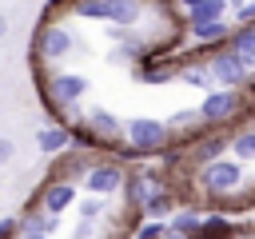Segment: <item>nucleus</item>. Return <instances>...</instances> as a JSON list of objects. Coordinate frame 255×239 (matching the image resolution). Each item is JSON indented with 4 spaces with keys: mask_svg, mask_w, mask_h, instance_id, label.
<instances>
[{
    "mask_svg": "<svg viewBox=\"0 0 255 239\" xmlns=\"http://www.w3.org/2000/svg\"><path fill=\"white\" fill-rule=\"evenodd\" d=\"M60 227V215H48L40 203H28L16 215V235H52Z\"/></svg>",
    "mask_w": 255,
    "mask_h": 239,
    "instance_id": "13",
    "label": "nucleus"
},
{
    "mask_svg": "<svg viewBox=\"0 0 255 239\" xmlns=\"http://www.w3.org/2000/svg\"><path fill=\"white\" fill-rule=\"evenodd\" d=\"M167 227H175L179 235L195 239V235H199V227H203V211H195V207H179V211L167 219Z\"/></svg>",
    "mask_w": 255,
    "mask_h": 239,
    "instance_id": "20",
    "label": "nucleus"
},
{
    "mask_svg": "<svg viewBox=\"0 0 255 239\" xmlns=\"http://www.w3.org/2000/svg\"><path fill=\"white\" fill-rule=\"evenodd\" d=\"M8 36V20H4V12H0V40Z\"/></svg>",
    "mask_w": 255,
    "mask_h": 239,
    "instance_id": "35",
    "label": "nucleus"
},
{
    "mask_svg": "<svg viewBox=\"0 0 255 239\" xmlns=\"http://www.w3.org/2000/svg\"><path fill=\"white\" fill-rule=\"evenodd\" d=\"M88 235H92V223H84V219H80V227H76V239H88Z\"/></svg>",
    "mask_w": 255,
    "mask_h": 239,
    "instance_id": "32",
    "label": "nucleus"
},
{
    "mask_svg": "<svg viewBox=\"0 0 255 239\" xmlns=\"http://www.w3.org/2000/svg\"><path fill=\"white\" fill-rule=\"evenodd\" d=\"M0 239H16V215L0 219Z\"/></svg>",
    "mask_w": 255,
    "mask_h": 239,
    "instance_id": "31",
    "label": "nucleus"
},
{
    "mask_svg": "<svg viewBox=\"0 0 255 239\" xmlns=\"http://www.w3.org/2000/svg\"><path fill=\"white\" fill-rule=\"evenodd\" d=\"M167 127H171V135H191V131L203 127V116H199V108H179L167 120Z\"/></svg>",
    "mask_w": 255,
    "mask_h": 239,
    "instance_id": "21",
    "label": "nucleus"
},
{
    "mask_svg": "<svg viewBox=\"0 0 255 239\" xmlns=\"http://www.w3.org/2000/svg\"><path fill=\"white\" fill-rule=\"evenodd\" d=\"M231 16H235V28L239 24H255V0H227Z\"/></svg>",
    "mask_w": 255,
    "mask_h": 239,
    "instance_id": "26",
    "label": "nucleus"
},
{
    "mask_svg": "<svg viewBox=\"0 0 255 239\" xmlns=\"http://www.w3.org/2000/svg\"><path fill=\"white\" fill-rule=\"evenodd\" d=\"M211 20H227V0H203L199 8L187 12V28L191 24H211Z\"/></svg>",
    "mask_w": 255,
    "mask_h": 239,
    "instance_id": "22",
    "label": "nucleus"
},
{
    "mask_svg": "<svg viewBox=\"0 0 255 239\" xmlns=\"http://www.w3.org/2000/svg\"><path fill=\"white\" fill-rule=\"evenodd\" d=\"M72 12L80 20H100L108 28H131L143 16V0H76Z\"/></svg>",
    "mask_w": 255,
    "mask_h": 239,
    "instance_id": "2",
    "label": "nucleus"
},
{
    "mask_svg": "<svg viewBox=\"0 0 255 239\" xmlns=\"http://www.w3.org/2000/svg\"><path fill=\"white\" fill-rule=\"evenodd\" d=\"M171 127H167V120H151V116H135V120H128V127H124V143L135 151V155H159L163 147H171Z\"/></svg>",
    "mask_w": 255,
    "mask_h": 239,
    "instance_id": "4",
    "label": "nucleus"
},
{
    "mask_svg": "<svg viewBox=\"0 0 255 239\" xmlns=\"http://www.w3.org/2000/svg\"><path fill=\"white\" fill-rule=\"evenodd\" d=\"M32 203H40L48 215H64L72 203H76V183H68V179H56V175H48L44 183H40V191H36V199Z\"/></svg>",
    "mask_w": 255,
    "mask_h": 239,
    "instance_id": "10",
    "label": "nucleus"
},
{
    "mask_svg": "<svg viewBox=\"0 0 255 239\" xmlns=\"http://www.w3.org/2000/svg\"><path fill=\"white\" fill-rule=\"evenodd\" d=\"M100 215H104V195H92V199L80 203V219H84V223H96Z\"/></svg>",
    "mask_w": 255,
    "mask_h": 239,
    "instance_id": "28",
    "label": "nucleus"
},
{
    "mask_svg": "<svg viewBox=\"0 0 255 239\" xmlns=\"http://www.w3.org/2000/svg\"><path fill=\"white\" fill-rule=\"evenodd\" d=\"M227 44H231V52H235L247 68H255V24H239Z\"/></svg>",
    "mask_w": 255,
    "mask_h": 239,
    "instance_id": "18",
    "label": "nucleus"
},
{
    "mask_svg": "<svg viewBox=\"0 0 255 239\" xmlns=\"http://www.w3.org/2000/svg\"><path fill=\"white\" fill-rule=\"evenodd\" d=\"M36 147L44 151V155H60V151H68L72 147V131H68V123H48V127H40L36 131Z\"/></svg>",
    "mask_w": 255,
    "mask_h": 239,
    "instance_id": "15",
    "label": "nucleus"
},
{
    "mask_svg": "<svg viewBox=\"0 0 255 239\" xmlns=\"http://www.w3.org/2000/svg\"><path fill=\"white\" fill-rule=\"evenodd\" d=\"M68 131H72V147H80V151H104V139L88 127L84 116H80L76 123H68Z\"/></svg>",
    "mask_w": 255,
    "mask_h": 239,
    "instance_id": "19",
    "label": "nucleus"
},
{
    "mask_svg": "<svg viewBox=\"0 0 255 239\" xmlns=\"http://www.w3.org/2000/svg\"><path fill=\"white\" fill-rule=\"evenodd\" d=\"M167 183H159V175L155 171H147V167H135V171H128V179H124V203L131 207V211H139L155 191H163Z\"/></svg>",
    "mask_w": 255,
    "mask_h": 239,
    "instance_id": "9",
    "label": "nucleus"
},
{
    "mask_svg": "<svg viewBox=\"0 0 255 239\" xmlns=\"http://www.w3.org/2000/svg\"><path fill=\"white\" fill-rule=\"evenodd\" d=\"M12 155H16V143L8 135H0V163H12Z\"/></svg>",
    "mask_w": 255,
    "mask_h": 239,
    "instance_id": "30",
    "label": "nucleus"
},
{
    "mask_svg": "<svg viewBox=\"0 0 255 239\" xmlns=\"http://www.w3.org/2000/svg\"><path fill=\"white\" fill-rule=\"evenodd\" d=\"M135 76L143 88H159L167 80H179V68H135Z\"/></svg>",
    "mask_w": 255,
    "mask_h": 239,
    "instance_id": "24",
    "label": "nucleus"
},
{
    "mask_svg": "<svg viewBox=\"0 0 255 239\" xmlns=\"http://www.w3.org/2000/svg\"><path fill=\"white\" fill-rule=\"evenodd\" d=\"M124 179H128V171H124V163L120 159H104V163H92V171L84 175V191L88 195H104V199H112L116 191H124Z\"/></svg>",
    "mask_w": 255,
    "mask_h": 239,
    "instance_id": "8",
    "label": "nucleus"
},
{
    "mask_svg": "<svg viewBox=\"0 0 255 239\" xmlns=\"http://www.w3.org/2000/svg\"><path fill=\"white\" fill-rule=\"evenodd\" d=\"M72 48H76L72 28L52 20V16H44L40 28H36V40H32V60L36 64H60L64 56H72Z\"/></svg>",
    "mask_w": 255,
    "mask_h": 239,
    "instance_id": "3",
    "label": "nucleus"
},
{
    "mask_svg": "<svg viewBox=\"0 0 255 239\" xmlns=\"http://www.w3.org/2000/svg\"><path fill=\"white\" fill-rule=\"evenodd\" d=\"M207 68H211V76H215V84H223V88H243L247 92V84H251V72L255 68H247L235 52H231V44H219V48H211V60H207Z\"/></svg>",
    "mask_w": 255,
    "mask_h": 239,
    "instance_id": "7",
    "label": "nucleus"
},
{
    "mask_svg": "<svg viewBox=\"0 0 255 239\" xmlns=\"http://www.w3.org/2000/svg\"><path fill=\"white\" fill-rule=\"evenodd\" d=\"M84 120H88V127L104 139V147H120V143H124V127H128V123H120L116 112H108V108H92Z\"/></svg>",
    "mask_w": 255,
    "mask_h": 239,
    "instance_id": "11",
    "label": "nucleus"
},
{
    "mask_svg": "<svg viewBox=\"0 0 255 239\" xmlns=\"http://www.w3.org/2000/svg\"><path fill=\"white\" fill-rule=\"evenodd\" d=\"M239 235H243V231H239L223 211H207V215H203V227H199L195 239H239Z\"/></svg>",
    "mask_w": 255,
    "mask_h": 239,
    "instance_id": "16",
    "label": "nucleus"
},
{
    "mask_svg": "<svg viewBox=\"0 0 255 239\" xmlns=\"http://www.w3.org/2000/svg\"><path fill=\"white\" fill-rule=\"evenodd\" d=\"M187 32H191V40H195V44H203V48H207V56H211V48H219V44H227V40H231L235 24H227V20H211V24H191Z\"/></svg>",
    "mask_w": 255,
    "mask_h": 239,
    "instance_id": "14",
    "label": "nucleus"
},
{
    "mask_svg": "<svg viewBox=\"0 0 255 239\" xmlns=\"http://www.w3.org/2000/svg\"><path fill=\"white\" fill-rule=\"evenodd\" d=\"M159 239H187V235H179L175 227H163V235H159Z\"/></svg>",
    "mask_w": 255,
    "mask_h": 239,
    "instance_id": "34",
    "label": "nucleus"
},
{
    "mask_svg": "<svg viewBox=\"0 0 255 239\" xmlns=\"http://www.w3.org/2000/svg\"><path fill=\"white\" fill-rule=\"evenodd\" d=\"M219 207H223V215H239V211H247V207H255V195H227V199H219Z\"/></svg>",
    "mask_w": 255,
    "mask_h": 239,
    "instance_id": "27",
    "label": "nucleus"
},
{
    "mask_svg": "<svg viewBox=\"0 0 255 239\" xmlns=\"http://www.w3.org/2000/svg\"><path fill=\"white\" fill-rule=\"evenodd\" d=\"M231 155H235L239 163L255 159V127H239V131L231 135Z\"/></svg>",
    "mask_w": 255,
    "mask_h": 239,
    "instance_id": "23",
    "label": "nucleus"
},
{
    "mask_svg": "<svg viewBox=\"0 0 255 239\" xmlns=\"http://www.w3.org/2000/svg\"><path fill=\"white\" fill-rule=\"evenodd\" d=\"M175 211H179V199H175V191H171V187L155 191V195L139 207V215H143V219H163V223H167V215H175Z\"/></svg>",
    "mask_w": 255,
    "mask_h": 239,
    "instance_id": "17",
    "label": "nucleus"
},
{
    "mask_svg": "<svg viewBox=\"0 0 255 239\" xmlns=\"http://www.w3.org/2000/svg\"><path fill=\"white\" fill-rule=\"evenodd\" d=\"M179 80H183V84H191V88H203V92L215 84V76H211V68H207V64H203V68H179Z\"/></svg>",
    "mask_w": 255,
    "mask_h": 239,
    "instance_id": "25",
    "label": "nucleus"
},
{
    "mask_svg": "<svg viewBox=\"0 0 255 239\" xmlns=\"http://www.w3.org/2000/svg\"><path fill=\"white\" fill-rule=\"evenodd\" d=\"M163 227H167L163 219H143V223L131 231V239H159V235H163Z\"/></svg>",
    "mask_w": 255,
    "mask_h": 239,
    "instance_id": "29",
    "label": "nucleus"
},
{
    "mask_svg": "<svg viewBox=\"0 0 255 239\" xmlns=\"http://www.w3.org/2000/svg\"><path fill=\"white\" fill-rule=\"evenodd\" d=\"M175 4H179V8H183V16H187V12H191V8H199L203 0H175Z\"/></svg>",
    "mask_w": 255,
    "mask_h": 239,
    "instance_id": "33",
    "label": "nucleus"
},
{
    "mask_svg": "<svg viewBox=\"0 0 255 239\" xmlns=\"http://www.w3.org/2000/svg\"><path fill=\"white\" fill-rule=\"evenodd\" d=\"M243 163L239 159H215V163H203L195 167V187L207 195V199H227L235 191H243Z\"/></svg>",
    "mask_w": 255,
    "mask_h": 239,
    "instance_id": "1",
    "label": "nucleus"
},
{
    "mask_svg": "<svg viewBox=\"0 0 255 239\" xmlns=\"http://www.w3.org/2000/svg\"><path fill=\"white\" fill-rule=\"evenodd\" d=\"M247 112V92L243 88H215V92H207L203 96V104H199V116H203V123L207 127H227L231 120H239Z\"/></svg>",
    "mask_w": 255,
    "mask_h": 239,
    "instance_id": "5",
    "label": "nucleus"
},
{
    "mask_svg": "<svg viewBox=\"0 0 255 239\" xmlns=\"http://www.w3.org/2000/svg\"><path fill=\"white\" fill-rule=\"evenodd\" d=\"M16 239H52V235H16Z\"/></svg>",
    "mask_w": 255,
    "mask_h": 239,
    "instance_id": "36",
    "label": "nucleus"
},
{
    "mask_svg": "<svg viewBox=\"0 0 255 239\" xmlns=\"http://www.w3.org/2000/svg\"><path fill=\"white\" fill-rule=\"evenodd\" d=\"M175 139H187V159L195 163V167H203V163H215V159H223V151H231V135L227 131H219V127H199V131H191V135H175Z\"/></svg>",
    "mask_w": 255,
    "mask_h": 239,
    "instance_id": "6",
    "label": "nucleus"
},
{
    "mask_svg": "<svg viewBox=\"0 0 255 239\" xmlns=\"http://www.w3.org/2000/svg\"><path fill=\"white\" fill-rule=\"evenodd\" d=\"M92 151H80V147H68V151H60L56 155V179H68V183H84V175L92 171Z\"/></svg>",
    "mask_w": 255,
    "mask_h": 239,
    "instance_id": "12",
    "label": "nucleus"
}]
</instances>
